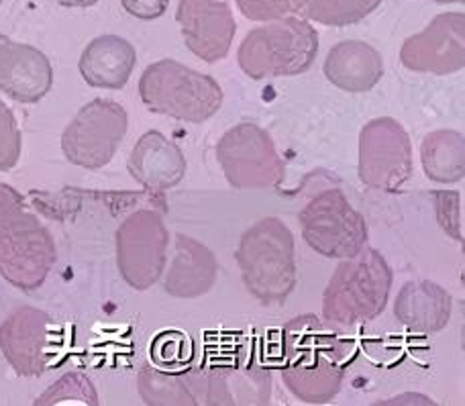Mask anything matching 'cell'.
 <instances>
[{"mask_svg": "<svg viewBox=\"0 0 465 406\" xmlns=\"http://www.w3.org/2000/svg\"><path fill=\"white\" fill-rule=\"evenodd\" d=\"M304 242L325 258L347 260L368 242V225L339 188L322 190L298 214Z\"/></svg>", "mask_w": 465, "mask_h": 406, "instance_id": "52a82bcc", "label": "cell"}, {"mask_svg": "<svg viewBox=\"0 0 465 406\" xmlns=\"http://www.w3.org/2000/svg\"><path fill=\"white\" fill-rule=\"evenodd\" d=\"M439 5H451V3H463V0H435Z\"/></svg>", "mask_w": 465, "mask_h": 406, "instance_id": "f1b7e54d", "label": "cell"}, {"mask_svg": "<svg viewBox=\"0 0 465 406\" xmlns=\"http://www.w3.org/2000/svg\"><path fill=\"white\" fill-rule=\"evenodd\" d=\"M235 260L241 278L257 301L282 304L296 286L294 237L276 217L262 219L241 237Z\"/></svg>", "mask_w": 465, "mask_h": 406, "instance_id": "3957f363", "label": "cell"}, {"mask_svg": "<svg viewBox=\"0 0 465 406\" xmlns=\"http://www.w3.org/2000/svg\"><path fill=\"white\" fill-rule=\"evenodd\" d=\"M381 0H280L282 15H298L327 27H347L363 21Z\"/></svg>", "mask_w": 465, "mask_h": 406, "instance_id": "7402d4cb", "label": "cell"}, {"mask_svg": "<svg viewBox=\"0 0 465 406\" xmlns=\"http://www.w3.org/2000/svg\"><path fill=\"white\" fill-rule=\"evenodd\" d=\"M139 96L152 113L186 123H204L223 106L219 82L173 60L149 65L139 80Z\"/></svg>", "mask_w": 465, "mask_h": 406, "instance_id": "5b68a950", "label": "cell"}, {"mask_svg": "<svg viewBox=\"0 0 465 406\" xmlns=\"http://www.w3.org/2000/svg\"><path fill=\"white\" fill-rule=\"evenodd\" d=\"M325 76L345 93H368L384 76L380 54L363 41H343L331 49Z\"/></svg>", "mask_w": 465, "mask_h": 406, "instance_id": "ac0fdd59", "label": "cell"}, {"mask_svg": "<svg viewBox=\"0 0 465 406\" xmlns=\"http://www.w3.org/2000/svg\"><path fill=\"white\" fill-rule=\"evenodd\" d=\"M217 157L232 188H273L284 178V162L270 134L253 123L229 129L219 141Z\"/></svg>", "mask_w": 465, "mask_h": 406, "instance_id": "9c48e42d", "label": "cell"}, {"mask_svg": "<svg viewBox=\"0 0 465 406\" xmlns=\"http://www.w3.org/2000/svg\"><path fill=\"white\" fill-rule=\"evenodd\" d=\"M412 173L409 134L390 117L370 121L360 135V178L365 186L396 193Z\"/></svg>", "mask_w": 465, "mask_h": 406, "instance_id": "8fae6325", "label": "cell"}, {"mask_svg": "<svg viewBox=\"0 0 465 406\" xmlns=\"http://www.w3.org/2000/svg\"><path fill=\"white\" fill-rule=\"evenodd\" d=\"M21 131L11 106L0 101V172L13 170L21 157Z\"/></svg>", "mask_w": 465, "mask_h": 406, "instance_id": "d4e9b609", "label": "cell"}, {"mask_svg": "<svg viewBox=\"0 0 465 406\" xmlns=\"http://www.w3.org/2000/svg\"><path fill=\"white\" fill-rule=\"evenodd\" d=\"M465 16L463 13H443L427 25L425 31L404 41L401 62L420 74L460 72L465 62Z\"/></svg>", "mask_w": 465, "mask_h": 406, "instance_id": "7c38bea8", "label": "cell"}, {"mask_svg": "<svg viewBox=\"0 0 465 406\" xmlns=\"http://www.w3.org/2000/svg\"><path fill=\"white\" fill-rule=\"evenodd\" d=\"M37 406L47 404H86L96 406L98 394L88 376L80 374V371H68L57 382H54L47 391L35 401Z\"/></svg>", "mask_w": 465, "mask_h": 406, "instance_id": "cb8c5ba5", "label": "cell"}, {"mask_svg": "<svg viewBox=\"0 0 465 406\" xmlns=\"http://www.w3.org/2000/svg\"><path fill=\"white\" fill-rule=\"evenodd\" d=\"M168 229L155 211H137L116 231V262L131 288L147 290L160 280L168 252Z\"/></svg>", "mask_w": 465, "mask_h": 406, "instance_id": "30bf717a", "label": "cell"}, {"mask_svg": "<svg viewBox=\"0 0 465 406\" xmlns=\"http://www.w3.org/2000/svg\"><path fill=\"white\" fill-rule=\"evenodd\" d=\"M139 394L147 404H196L186 384L153 368H145L139 374Z\"/></svg>", "mask_w": 465, "mask_h": 406, "instance_id": "603a6c76", "label": "cell"}, {"mask_svg": "<svg viewBox=\"0 0 465 406\" xmlns=\"http://www.w3.org/2000/svg\"><path fill=\"white\" fill-rule=\"evenodd\" d=\"M453 301L433 282H409L396 298L394 314L404 327L417 333H437L450 322Z\"/></svg>", "mask_w": 465, "mask_h": 406, "instance_id": "d6986e66", "label": "cell"}, {"mask_svg": "<svg viewBox=\"0 0 465 406\" xmlns=\"http://www.w3.org/2000/svg\"><path fill=\"white\" fill-rule=\"evenodd\" d=\"M351 343L314 314H301L282 331V378L296 399L325 404L341 391Z\"/></svg>", "mask_w": 465, "mask_h": 406, "instance_id": "6da1fadb", "label": "cell"}, {"mask_svg": "<svg viewBox=\"0 0 465 406\" xmlns=\"http://www.w3.org/2000/svg\"><path fill=\"white\" fill-rule=\"evenodd\" d=\"M0 5H3V0H0Z\"/></svg>", "mask_w": 465, "mask_h": 406, "instance_id": "f546056e", "label": "cell"}, {"mask_svg": "<svg viewBox=\"0 0 465 406\" xmlns=\"http://www.w3.org/2000/svg\"><path fill=\"white\" fill-rule=\"evenodd\" d=\"M137 54L127 39L119 35H103L90 41L80 57V74L93 88L121 90L127 84Z\"/></svg>", "mask_w": 465, "mask_h": 406, "instance_id": "e0dca14e", "label": "cell"}, {"mask_svg": "<svg viewBox=\"0 0 465 406\" xmlns=\"http://www.w3.org/2000/svg\"><path fill=\"white\" fill-rule=\"evenodd\" d=\"M55 3L65 8H88L96 5L98 0H55Z\"/></svg>", "mask_w": 465, "mask_h": 406, "instance_id": "83f0119b", "label": "cell"}, {"mask_svg": "<svg viewBox=\"0 0 465 406\" xmlns=\"http://www.w3.org/2000/svg\"><path fill=\"white\" fill-rule=\"evenodd\" d=\"M54 84L52 64L37 47L0 37V90L16 103L35 104Z\"/></svg>", "mask_w": 465, "mask_h": 406, "instance_id": "9a60e30c", "label": "cell"}, {"mask_svg": "<svg viewBox=\"0 0 465 406\" xmlns=\"http://www.w3.org/2000/svg\"><path fill=\"white\" fill-rule=\"evenodd\" d=\"M176 21L186 47L206 64L229 54L237 25L227 0H180Z\"/></svg>", "mask_w": 465, "mask_h": 406, "instance_id": "4fadbf2b", "label": "cell"}, {"mask_svg": "<svg viewBox=\"0 0 465 406\" xmlns=\"http://www.w3.org/2000/svg\"><path fill=\"white\" fill-rule=\"evenodd\" d=\"M319 52V35L306 19L282 16L249 31L237 52L239 68L249 78L296 76L311 68Z\"/></svg>", "mask_w": 465, "mask_h": 406, "instance_id": "8992f818", "label": "cell"}, {"mask_svg": "<svg viewBox=\"0 0 465 406\" xmlns=\"http://www.w3.org/2000/svg\"><path fill=\"white\" fill-rule=\"evenodd\" d=\"M217 280V260L196 239L178 235L176 258L165 278V292L176 298H196L209 292Z\"/></svg>", "mask_w": 465, "mask_h": 406, "instance_id": "ffe728a7", "label": "cell"}, {"mask_svg": "<svg viewBox=\"0 0 465 406\" xmlns=\"http://www.w3.org/2000/svg\"><path fill=\"white\" fill-rule=\"evenodd\" d=\"M55 263V242L27 201L0 184V273L8 284L33 292L44 286Z\"/></svg>", "mask_w": 465, "mask_h": 406, "instance_id": "7a4b0ae2", "label": "cell"}, {"mask_svg": "<svg viewBox=\"0 0 465 406\" xmlns=\"http://www.w3.org/2000/svg\"><path fill=\"white\" fill-rule=\"evenodd\" d=\"M47 339L49 317L33 306L16 309L0 325V350L21 376H41L49 370Z\"/></svg>", "mask_w": 465, "mask_h": 406, "instance_id": "5bb4252c", "label": "cell"}, {"mask_svg": "<svg viewBox=\"0 0 465 406\" xmlns=\"http://www.w3.org/2000/svg\"><path fill=\"white\" fill-rule=\"evenodd\" d=\"M121 5L124 11L141 21H155L165 13L170 0H121Z\"/></svg>", "mask_w": 465, "mask_h": 406, "instance_id": "4316f807", "label": "cell"}, {"mask_svg": "<svg viewBox=\"0 0 465 406\" xmlns=\"http://www.w3.org/2000/svg\"><path fill=\"white\" fill-rule=\"evenodd\" d=\"M129 119L123 106L109 98H94L82 106L62 135L65 160L84 170L109 163L127 134Z\"/></svg>", "mask_w": 465, "mask_h": 406, "instance_id": "ba28073f", "label": "cell"}, {"mask_svg": "<svg viewBox=\"0 0 465 406\" xmlns=\"http://www.w3.org/2000/svg\"><path fill=\"white\" fill-rule=\"evenodd\" d=\"M422 168L429 180L439 184L460 182L465 172L463 135L460 131H433L422 141Z\"/></svg>", "mask_w": 465, "mask_h": 406, "instance_id": "44dd1931", "label": "cell"}, {"mask_svg": "<svg viewBox=\"0 0 465 406\" xmlns=\"http://www.w3.org/2000/svg\"><path fill=\"white\" fill-rule=\"evenodd\" d=\"M435 214L439 225L455 242H463L461 233V196L460 193H450V190H441V193H435Z\"/></svg>", "mask_w": 465, "mask_h": 406, "instance_id": "484cf974", "label": "cell"}, {"mask_svg": "<svg viewBox=\"0 0 465 406\" xmlns=\"http://www.w3.org/2000/svg\"><path fill=\"white\" fill-rule=\"evenodd\" d=\"M392 270L378 250L363 247L339 263L322 296V317L337 325H357L380 317L386 309Z\"/></svg>", "mask_w": 465, "mask_h": 406, "instance_id": "277c9868", "label": "cell"}, {"mask_svg": "<svg viewBox=\"0 0 465 406\" xmlns=\"http://www.w3.org/2000/svg\"><path fill=\"white\" fill-rule=\"evenodd\" d=\"M127 168L141 186L153 193L173 188L186 173V160L180 147L160 131H147L129 155Z\"/></svg>", "mask_w": 465, "mask_h": 406, "instance_id": "2e32d148", "label": "cell"}]
</instances>
